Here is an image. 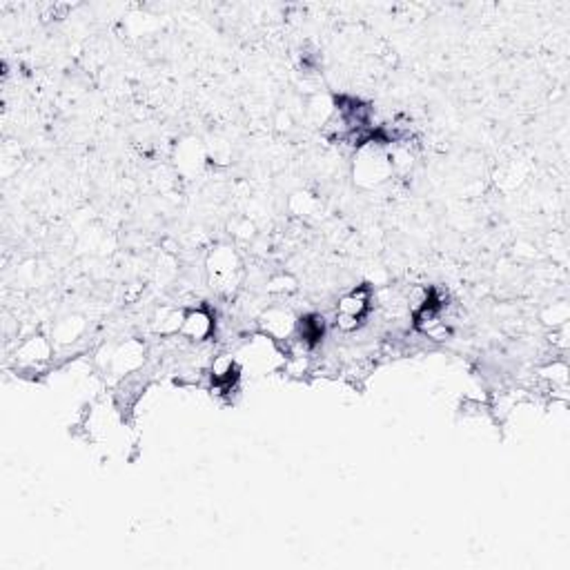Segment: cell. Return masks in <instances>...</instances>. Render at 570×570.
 I'll return each instance as SVG.
<instances>
[{"label": "cell", "mask_w": 570, "mask_h": 570, "mask_svg": "<svg viewBox=\"0 0 570 570\" xmlns=\"http://www.w3.org/2000/svg\"><path fill=\"white\" fill-rule=\"evenodd\" d=\"M141 361H142V348L136 344V341H130V344L121 345V348L112 354L114 370L121 374H127L134 368H139Z\"/></svg>", "instance_id": "9c48e42d"}, {"label": "cell", "mask_w": 570, "mask_h": 570, "mask_svg": "<svg viewBox=\"0 0 570 570\" xmlns=\"http://www.w3.org/2000/svg\"><path fill=\"white\" fill-rule=\"evenodd\" d=\"M241 374V363L232 356H218L212 365V383L216 391L227 392L230 388H234V383L239 382Z\"/></svg>", "instance_id": "ba28073f"}, {"label": "cell", "mask_w": 570, "mask_h": 570, "mask_svg": "<svg viewBox=\"0 0 570 570\" xmlns=\"http://www.w3.org/2000/svg\"><path fill=\"white\" fill-rule=\"evenodd\" d=\"M259 321L263 335H268L270 339H274L277 344L279 341L292 339V336L297 335L299 319H294L292 312L285 310V308H270V310H265L263 315H261Z\"/></svg>", "instance_id": "8992f818"}, {"label": "cell", "mask_w": 570, "mask_h": 570, "mask_svg": "<svg viewBox=\"0 0 570 570\" xmlns=\"http://www.w3.org/2000/svg\"><path fill=\"white\" fill-rule=\"evenodd\" d=\"M370 301H372V292H370L368 285H359L353 288L350 292H345L344 297L336 303V327L341 332H353L361 326V321L365 319L370 310Z\"/></svg>", "instance_id": "3957f363"}, {"label": "cell", "mask_w": 570, "mask_h": 570, "mask_svg": "<svg viewBox=\"0 0 570 570\" xmlns=\"http://www.w3.org/2000/svg\"><path fill=\"white\" fill-rule=\"evenodd\" d=\"M51 359V344L45 336H30L16 350V368L25 372H41Z\"/></svg>", "instance_id": "5b68a950"}, {"label": "cell", "mask_w": 570, "mask_h": 570, "mask_svg": "<svg viewBox=\"0 0 570 570\" xmlns=\"http://www.w3.org/2000/svg\"><path fill=\"white\" fill-rule=\"evenodd\" d=\"M283 361V353L279 350L277 341L270 339L268 335H259L250 339L241 350V363L256 372H270Z\"/></svg>", "instance_id": "277c9868"}, {"label": "cell", "mask_w": 570, "mask_h": 570, "mask_svg": "<svg viewBox=\"0 0 570 570\" xmlns=\"http://www.w3.org/2000/svg\"><path fill=\"white\" fill-rule=\"evenodd\" d=\"M207 279L216 292L232 294L244 279V263L230 245H218L207 256Z\"/></svg>", "instance_id": "7a4b0ae2"}, {"label": "cell", "mask_w": 570, "mask_h": 570, "mask_svg": "<svg viewBox=\"0 0 570 570\" xmlns=\"http://www.w3.org/2000/svg\"><path fill=\"white\" fill-rule=\"evenodd\" d=\"M185 310H161L154 321V330L159 335H179L183 326Z\"/></svg>", "instance_id": "30bf717a"}, {"label": "cell", "mask_w": 570, "mask_h": 570, "mask_svg": "<svg viewBox=\"0 0 570 570\" xmlns=\"http://www.w3.org/2000/svg\"><path fill=\"white\" fill-rule=\"evenodd\" d=\"M394 168L391 154L379 142L368 141L354 156V180L363 188H377L392 177Z\"/></svg>", "instance_id": "6da1fadb"}, {"label": "cell", "mask_w": 570, "mask_h": 570, "mask_svg": "<svg viewBox=\"0 0 570 570\" xmlns=\"http://www.w3.org/2000/svg\"><path fill=\"white\" fill-rule=\"evenodd\" d=\"M214 332V317L203 308H194V310H185L183 326H180V336H185L192 344H203L212 336Z\"/></svg>", "instance_id": "52a82bcc"}]
</instances>
